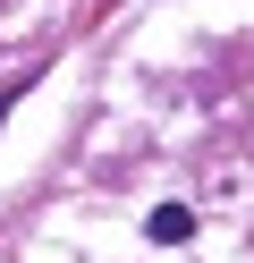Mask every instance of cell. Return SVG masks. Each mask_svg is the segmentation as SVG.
<instances>
[{"label":"cell","instance_id":"6da1fadb","mask_svg":"<svg viewBox=\"0 0 254 263\" xmlns=\"http://www.w3.org/2000/svg\"><path fill=\"white\" fill-rule=\"evenodd\" d=\"M186 229H195V221H186V204H161V212H152V238H161V246H178Z\"/></svg>","mask_w":254,"mask_h":263}]
</instances>
